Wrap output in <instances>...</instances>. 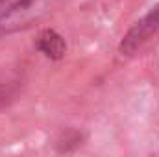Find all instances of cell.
Listing matches in <instances>:
<instances>
[{
    "label": "cell",
    "mask_w": 159,
    "mask_h": 157,
    "mask_svg": "<svg viewBox=\"0 0 159 157\" xmlns=\"http://www.w3.org/2000/svg\"><path fill=\"white\" fill-rule=\"evenodd\" d=\"M67 0H0V30L17 32L57 11Z\"/></svg>",
    "instance_id": "obj_1"
},
{
    "label": "cell",
    "mask_w": 159,
    "mask_h": 157,
    "mask_svg": "<svg viewBox=\"0 0 159 157\" xmlns=\"http://www.w3.org/2000/svg\"><path fill=\"white\" fill-rule=\"evenodd\" d=\"M159 32V4L154 6L141 20H137L120 43L122 56H133L152 35Z\"/></svg>",
    "instance_id": "obj_2"
},
{
    "label": "cell",
    "mask_w": 159,
    "mask_h": 157,
    "mask_svg": "<svg viewBox=\"0 0 159 157\" xmlns=\"http://www.w3.org/2000/svg\"><path fill=\"white\" fill-rule=\"evenodd\" d=\"M35 48L39 50L41 54H44L46 57L50 59H61L67 52V43L63 39V35H59L56 30L52 28H46L43 30L39 35H37V41H35Z\"/></svg>",
    "instance_id": "obj_3"
},
{
    "label": "cell",
    "mask_w": 159,
    "mask_h": 157,
    "mask_svg": "<svg viewBox=\"0 0 159 157\" xmlns=\"http://www.w3.org/2000/svg\"><path fill=\"white\" fill-rule=\"evenodd\" d=\"M4 98H6V92H4V91H2V89H0V102H2V100H4Z\"/></svg>",
    "instance_id": "obj_4"
}]
</instances>
